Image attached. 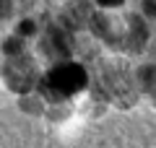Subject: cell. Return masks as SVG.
I'll return each mask as SVG.
<instances>
[{
	"label": "cell",
	"mask_w": 156,
	"mask_h": 148,
	"mask_svg": "<svg viewBox=\"0 0 156 148\" xmlns=\"http://www.w3.org/2000/svg\"><path fill=\"white\" fill-rule=\"evenodd\" d=\"M8 81H11V86L18 88V91L31 88V83H34V62L29 60V57L13 60V65L8 68Z\"/></svg>",
	"instance_id": "cell-2"
},
{
	"label": "cell",
	"mask_w": 156,
	"mask_h": 148,
	"mask_svg": "<svg viewBox=\"0 0 156 148\" xmlns=\"http://www.w3.org/2000/svg\"><path fill=\"white\" fill-rule=\"evenodd\" d=\"M122 0H99V5H104V8H112V5H120Z\"/></svg>",
	"instance_id": "cell-3"
},
{
	"label": "cell",
	"mask_w": 156,
	"mask_h": 148,
	"mask_svg": "<svg viewBox=\"0 0 156 148\" xmlns=\"http://www.w3.org/2000/svg\"><path fill=\"white\" fill-rule=\"evenodd\" d=\"M86 86V70L76 62H60L55 65L50 73H47L44 88L50 96L55 99H65L70 93H78L81 88Z\"/></svg>",
	"instance_id": "cell-1"
}]
</instances>
